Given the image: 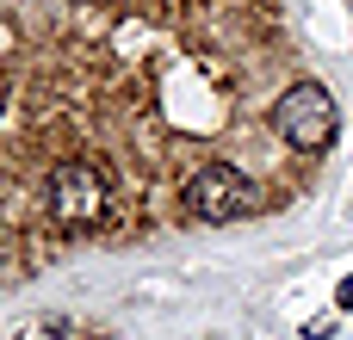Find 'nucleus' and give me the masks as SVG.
I'll list each match as a JSON object with an SVG mask.
<instances>
[{"label":"nucleus","mask_w":353,"mask_h":340,"mask_svg":"<svg viewBox=\"0 0 353 340\" xmlns=\"http://www.w3.org/2000/svg\"><path fill=\"white\" fill-rule=\"evenodd\" d=\"M292 81L285 0H0V285L186 229L205 161L304 198L310 167L273 136Z\"/></svg>","instance_id":"1"},{"label":"nucleus","mask_w":353,"mask_h":340,"mask_svg":"<svg viewBox=\"0 0 353 340\" xmlns=\"http://www.w3.org/2000/svg\"><path fill=\"white\" fill-rule=\"evenodd\" d=\"M273 136H279V149H285L292 161H304V167L329 161L335 142H341V105H335V93H329L316 74L292 81V87L279 93V105H273Z\"/></svg>","instance_id":"2"},{"label":"nucleus","mask_w":353,"mask_h":340,"mask_svg":"<svg viewBox=\"0 0 353 340\" xmlns=\"http://www.w3.org/2000/svg\"><path fill=\"white\" fill-rule=\"evenodd\" d=\"M335 310H353V279H341V291H335Z\"/></svg>","instance_id":"3"}]
</instances>
